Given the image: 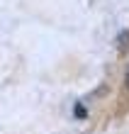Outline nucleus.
<instances>
[{"mask_svg": "<svg viewBox=\"0 0 129 134\" xmlns=\"http://www.w3.org/2000/svg\"><path fill=\"white\" fill-rule=\"evenodd\" d=\"M124 83H127V88H129V68H127V76H124Z\"/></svg>", "mask_w": 129, "mask_h": 134, "instance_id": "1", "label": "nucleus"}]
</instances>
